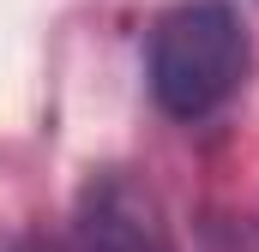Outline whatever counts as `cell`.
I'll return each mask as SVG.
<instances>
[{
	"label": "cell",
	"mask_w": 259,
	"mask_h": 252,
	"mask_svg": "<svg viewBox=\"0 0 259 252\" xmlns=\"http://www.w3.org/2000/svg\"><path fill=\"white\" fill-rule=\"evenodd\" d=\"M247 24L229 0H181L151 24V96L175 120L217 114L247 78Z\"/></svg>",
	"instance_id": "6da1fadb"
},
{
	"label": "cell",
	"mask_w": 259,
	"mask_h": 252,
	"mask_svg": "<svg viewBox=\"0 0 259 252\" xmlns=\"http://www.w3.org/2000/svg\"><path fill=\"white\" fill-rule=\"evenodd\" d=\"M72 252H175L157 192L121 168L97 174L72 210Z\"/></svg>",
	"instance_id": "7a4b0ae2"
},
{
	"label": "cell",
	"mask_w": 259,
	"mask_h": 252,
	"mask_svg": "<svg viewBox=\"0 0 259 252\" xmlns=\"http://www.w3.org/2000/svg\"><path fill=\"white\" fill-rule=\"evenodd\" d=\"M12 252H36V246H12Z\"/></svg>",
	"instance_id": "3957f363"
}]
</instances>
